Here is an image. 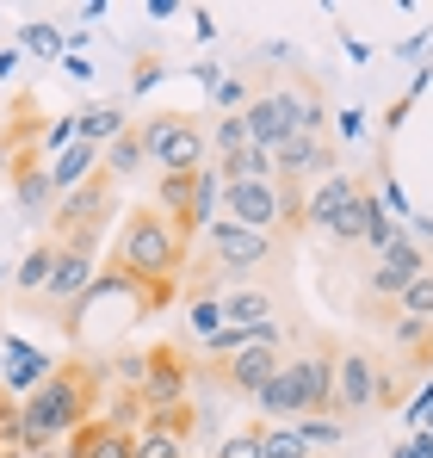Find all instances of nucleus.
Listing matches in <instances>:
<instances>
[{
  "label": "nucleus",
  "mask_w": 433,
  "mask_h": 458,
  "mask_svg": "<svg viewBox=\"0 0 433 458\" xmlns=\"http://www.w3.org/2000/svg\"><path fill=\"white\" fill-rule=\"evenodd\" d=\"M0 458H13V453H0Z\"/></svg>",
  "instance_id": "obj_36"
},
{
  "label": "nucleus",
  "mask_w": 433,
  "mask_h": 458,
  "mask_svg": "<svg viewBox=\"0 0 433 458\" xmlns=\"http://www.w3.org/2000/svg\"><path fill=\"white\" fill-rule=\"evenodd\" d=\"M291 428H297L303 446H335V440H341V421H328V415H303V421H291Z\"/></svg>",
  "instance_id": "obj_29"
},
{
  "label": "nucleus",
  "mask_w": 433,
  "mask_h": 458,
  "mask_svg": "<svg viewBox=\"0 0 433 458\" xmlns=\"http://www.w3.org/2000/svg\"><path fill=\"white\" fill-rule=\"evenodd\" d=\"M74 137V118H56V124H50V137H44V143H50V149H63V143H69Z\"/></svg>",
  "instance_id": "obj_34"
},
{
  "label": "nucleus",
  "mask_w": 433,
  "mask_h": 458,
  "mask_svg": "<svg viewBox=\"0 0 433 458\" xmlns=\"http://www.w3.org/2000/svg\"><path fill=\"white\" fill-rule=\"evenodd\" d=\"M143 428H155V434H167V440H192L199 434V415H192V403H174V409H149L143 415Z\"/></svg>",
  "instance_id": "obj_22"
},
{
  "label": "nucleus",
  "mask_w": 433,
  "mask_h": 458,
  "mask_svg": "<svg viewBox=\"0 0 433 458\" xmlns=\"http://www.w3.org/2000/svg\"><path fill=\"white\" fill-rule=\"evenodd\" d=\"M137 137H143V155L161 174H192V167H205V155H211V131H205L199 118H186V112L149 118Z\"/></svg>",
  "instance_id": "obj_4"
},
{
  "label": "nucleus",
  "mask_w": 433,
  "mask_h": 458,
  "mask_svg": "<svg viewBox=\"0 0 433 458\" xmlns=\"http://www.w3.org/2000/svg\"><path fill=\"white\" fill-rule=\"evenodd\" d=\"M50 267H56V242L44 235V242H38L25 260H19V273H13V279H19L25 292H44V285H50Z\"/></svg>",
  "instance_id": "obj_24"
},
{
  "label": "nucleus",
  "mask_w": 433,
  "mask_h": 458,
  "mask_svg": "<svg viewBox=\"0 0 433 458\" xmlns=\"http://www.w3.org/2000/svg\"><path fill=\"white\" fill-rule=\"evenodd\" d=\"M254 434H260V458H310V446L297 440V428L273 421V428H254Z\"/></svg>",
  "instance_id": "obj_26"
},
{
  "label": "nucleus",
  "mask_w": 433,
  "mask_h": 458,
  "mask_svg": "<svg viewBox=\"0 0 433 458\" xmlns=\"http://www.w3.org/2000/svg\"><path fill=\"white\" fill-rule=\"evenodd\" d=\"M93 167H99V149H93V143H74V149H63L56 174H50V192H74V186H81Z\"/></svg>",
  "instance_id": "obj_21"
},
{
  "label": "nucleus",
  "mask_w": 433,
  "mask_h": 458,
  "mask_svg": "<svg viewBox=\"0 0 433 458\" xmlns=\"http://www.w3.org/2000/svg\"><path fill=\"white\" fill-rule=\"evenodd\" d=\"M19 44H25V50H44V56H56V50H63V38H56L50 25H25V38H19Z\"/></svg>",
  "instance_id": "obj_32"
},
{
  "label": "nucleus",
  "mask_w": 433,
  "mask_h": 458,
  "mask_svg": "<svg viewBox=\"0 0 433 458\" xmlns=\"http://www.w3.org/2000/svg\"><path fill=\"white\" fill-rule=\"evenodd\" d=\"M143 161L149 155H143V137H137V131H124L118 143H106V174H112V180H118V174H137Z\"/></svg>",
  "instance_id": "obj_25"
},
{
  "label": "nucleus",
  "mask_w": 433,
  "mask_h": 458,
  "mask_svg": "<svg viewBox=\"0 0 433 458\" xmlns=\"http://www.w3.org/2000/svg\"><path fill=\"white\" fill-rule=\"evenodd\" d=\"M285 360H279V347H242V353H229V366H223V384L235 390V396H260L267 384H273V372H279Z\"/></svg>",
  "instance_id": "obj_12"
},
{
  "label": "nucleus",
  "mask_w": 433,
  "mask_h": 458,
  "mask_svg": "<svg viewBox=\"0 0 433 458\" xmlns=\"http://www.w3.org/2000/svg\"><path fill=\"white\" fill-rule=\"evenodd\" d=\"M335 360H341V347H328V341H316L303 360H285L297 415H335Z\"/></svg>",
  "instance_id": "obj_6"
},
{
  "label": "nucleus",
  "mask_w": 433,
  "mask_h": 458,
  "mask_svg": "<svg viewBox=\"0 0 433 458\" xmlns=\"http://www.w3.org/2000/svg\"><path fill=\"white\" fill-rule=\"evenodd\" d=\"M131 458H186V446L167 440V434H155V428H137L131 434Z\"/></svg>",
  "instance_id": "obj_27"
},
{
  "label": "nucleus",
  "mask_w": 433,
  "mask_h": 458,
  "mask_svg": "<svg viewBox=\"0 0 433 458\" xmlns=\"http://www.w3.org/2000/svg\"><path fill=\"white\" fill-rule=\"evenodd\" d=\"M396 458H415V446H409V440H403V446H396Z\"/></svg>",
  "instance_id": "obj_35"
},
{
  "label": "nucleus",
  "mask_w": 433,
  "mask_h": 458,
  "mask_svg": "<svg viewBox=\"0 0 433 458\" xmlns=\"http://www.w3.org/2000/svg\"><path fill=\"white\" fill-rule=\"evenodd\" d=\"M216 304H223V322H229V328H260V322H273V298H267L260 285H235V292H223Z\"/></svg>",
  "instance_id": "obj_17"
},
{
  "label": "nucleus",
  "mask_w": 433,
  "mask_h": 458,
  "mask_svg": "<svg viewBox=\"0 0 433 458\" xmlns=\"http://www.w3.org/2000/svg\"><path fill=\"white\" fill-rule=\"evenodd\" d=\"M99 366L87 360H63L31 396H19V453H50L56 440H69L74 428H87L99 415Z\"/></svg>",
  "instance_id": "obj_1"
},
{
  "label": "nucleus",
  "mask_w": 433,
  "mask_h": 458,
  "mask_svg": "<svg viewBox=\"0 0 433 458\" xmlns=\"http://www.w3.org/2000/svg\"><path fill=\"white\" fill-rule=\"evenodd\" d=\"M371 403H384L378 366H371V353L347 347V353L335 360V409H341V415H365Z\"/></svg>",
  "instance_id": "obj_9"
},
{
  "label": "nucleus",
  "mask_w": 433,
  "mask_h": 458,
  "mask_svg": "<svg viewBox=\"0 0 433 458\" xmlns=\"http://www.w3.org/2000/svg\"><path fill=\"white\" fill-rule=\"evenodd\" d=\"M186 378H192V366H186V353L180 347H149L143 353V378H137V403L149 409H174V403H186Z\"/></svg>",
  "instance_id": "obj_7"
},
{
  "label": "nucleus",
  "mask_w": 433,
  "mask_h": 458,
  "mask_svg": "<svg viewBox=\"0 0 433 458\" xmlns=\"http://www.w3.org/2000/svg\"><path fill=\"white\" fill-rule=\"evenodd\" d=\"M242 124H248V143H260V149L273 155L285 137H297V93H260V99H248Z\"/></svg>",
  "instance_id": "obj_10"
},
{
  "label": "nucleus",
  "mask_w": 433,
  "mask_h": 458,
  "mask_svg": "<svg viewBox=\"0 0 433 458\" xmlns=\"http://www.w3.org/2000/svg\"><path fill=\"white\" fill-rule=\"evenodd\" d=\"M192 174H199V167H192ZM192 174H161V186H155V211H161L174 229L186 224V205H192Z\"/></svg>",
  "instance_id": "obj_20"
},
{
  "label": "nucleus",
  "mask_w": 433,
  "mask_h": 458,
  "mask_svg": "<svg viewBox=\"0 0 433 458\" xmlns=\"http://www.w3.org/2000/svg\"><path fill=\"white\" fill-rule=\"evenodd\" d=\"M0 396H6V390H0Z\"/></svg>",
  "instance_id": "obj_37"
},
{
  "label": "nucleus",
  "mask_w": 433,
  "mask_h": 458,
  "mask_svg": "<svg viewBox=\"0 0 433 458\" xmlns=\"http://www.w3.org/2000/svg\"><path fill=\"white\" fill-rule=\"evenodd\" d=\"M216 458H260V434H254V428H248V434H229Z\"/></svg>",
  "instance_id": "obj_33"
},
{
  "label": "nucleus",
  "mask_w": 433,
  "mask_h": 458,
  "mask_svg": "<svg viewBox=\"0 0 433 458\" xmlns=\"http://www.w3.org/2000/svg\"><path fill=\"white\" fill-rule=\"evenodd\" d=\"M267 254H273V235H254V229L223 224V217L205 229V273H248Z\"/></svg>",
  "instance_id": "obj_8"
},
{
  "label": "nucleus",
  "mask_w": 433,
  "mask_h": 458,
  "mask_svg": "<svg viewBox=\"0 0 433 458\" xmlns=\"http://www.w3.org/2000/svg\"><path fill=\"white\" fill-rule=\"evenodd\" d=\"M6 366H13V390H25V396L56 372V366H50L38 347H25V341H6Z\"/></svg>",
  "instance_id": "obj_19"
},
{
  "label": "nucleus",
  "mask_w": 433,
  "mask_h": 458,
  "mask_svg": "<svg viewBox=\"0 0 433 458\" xmlns=\"http://www.w3.org/2000/svg\"><path fill=\"white\" fill-rule=\"evenodd\" d=\"M192 328H199V335H205V341H211L216 328H223V304H216L211 292H205V298H199V304H192Z\"/></svg>",
  "instance_id": "obj_31"
},
{
  "label": "nucleus",
  "mask_w": 433,
  "mask_h": 458,
  "mask_svg": "<svg viewBox=\"0 0 433 458\" xmlns=\"http://www.w3.org/2000/svg\"><path fill=\"white\" fill-rule=\"evenodd\" d=\"M87 285H93V254H81V248H56V267H50V298L56 304H81L87 298Z\"/></svg>",
  "instance_id": "obj_15"
},
{
  "label": "nucleus",
  "mask_w": 433,
  "mask_h": 458,
  "mask_svg": "<svg viewBox=\"0 0 433 458\" xmlns=\"http://www.w3.org/2000/svg\"><path fill=\"white\" fill-rule=\"evenodd\" d=\"M421 273H428V254H421L409 235H396V242L378 254V267H371V298H403Z\"/></svg>",
  "instance_id": "obj_11"
},
{
  "label": "nucleus",
  "mask_w": 433,
  "mask_h": 458,
  "mask_svg": "<svg viewBox=\"0 0 433 458\" xmlns=\"http://www.w3.org/2000/svg\"><path fill=\"white\" fill-rule=\"evenodd\" d=\"M353 192H360V180L353 174H328L322 186H316V199L303 205V224H316V229H328L347 205H353Z\"/></svg>",
  "instance_id": "obj_16"
},
{
  "label": "nucleus",
  "mask_w": 433,
  "mask_h": 458,
  "mask_svg": "<svg viewBox=\"0 0 433 458\" xmlns=\"http://www.w3.org/2000/svg\"><path fill=\"white\" fill-rule=\"evenodd\" d=\"M216 217H223V224L254 229V235H273L279 224L303 217V205L291 199L285 186H273V180H254V186H223V211H216Z\"/></svg>",
  "instance_id": "obj_5"
},
{
  "label": "nucleus",
  "mask_w": 433,
  "mask_h": 458,
  "mask_svg": "<svg viewBox=\"0 0 433 458\" xmlns=\"http://www.w3.org/2000/svg\"><path fill=\"white\" fill-rule=\"evenodd\" d=\"M186 267V242L155 205H131V217H118V248H112V273L137 279V285H167Z\"/></svg>",
  "instance_id": "obj_2"
},
{
  "label": "nucleus",
  "mask_w": 433,
  "mask_h": 458,
  "mask_svg": "<svg viewBox=\"0 0 433 458\" xmlns=\"http://www.w3.org/2000/svg\"><path fill=\"white\" fill-rule=\"evenodd\" d=\"M211 149H216V155L248 149V124H242V112H229V118H223V124L211 131Z\"/></svg>",
  "instance_id": "obj_30"
},
{
  "label": "nucleus",
  "mask_w": 433,
  "mask_h": 458,
  "mask_svg": "<svg viewBox=\"0 0 433 458\" xmlns=\"http://www.w3.org/2000/svg\"><path fill=\"white\" fill-rule=\"evenodd\" d=\"M131 434L137 428H112L106 415H93L87 428H74L63 458H131Z\"/></svg>",
  "instance_id": "obj_13"
},
{
  "label": "nucleus",
  "mask_w": 433,
  "mask_h": 458,
  "mask_svg": "<svg viewBox=\"0 0 433 458\" xmlns=\"http://www.w3.org/2000/svg\"><path fill=\"white\" fill-rule=\"evenodd\" d=\"M403 316H409V322H433V273H421V279L403 292Z\"/></svg>",
  "instance_id": "obj_28"
},
{
  "label": "nucleus",
  "mask_w": 433,
  "mask_h": 458,
  "mask_svg": "<svg viewBox=\"0 0 433 458\" xmlns=\"http://www.w3.org/2000/svg\"><path fill=\"white\" fill-rule=\"evenodd\" d=\"M74 131H81V143H118L124 137V112L118 106H99V112H87V118H74Z\"/></svg>",
  "instance_id": "obj_23"
},
{
  "label": "nucleus",
  "mask_w": 433,
  "mask_h": 458,
  "mask_svg": "<svg viewBox=\"0 0 433 458\" xmlns=\"http://www.w3.org/2000/svg\"><path fill=\"white\" fill-rule=\"evenodd\" d=\"M112 217H118V180H112L106 167H93L69 199L56 205V217H50V242H56V248H81V254H93V248H99V229L112 224Z\"/></svg>",
  "instance_id": "obj_3"
},
{
  "label": "nucleus",
  "mask_w": 433,
  "mask_h": 458,
  "mask_svg": "<svg viewBox=\"0 0 433 458\" xmlns=\"http://www.w3.org/2000/svg\"><path fill=\"white\" fill-rule=\"evenodd\" d=\"M371 224H384V205H378V192H365V186H360V192H353V205L328 224V235H335V242H365Z\"/></svg>",
  "instance_id": "obj_18"
},
{
  "label": "nucleus",
  "mask_w": 433,
  "mask_h": 458,
  "mask_svg": "<svg viewBox=\"0 0 433 458\" xmlns=\"http://www.w3.org/2000/svg\"><path fill=\"white\" fill-rule=\"evenodd\" d=\"M216 211H223V174H216L211 161L192 174V205H186V224H180V242L192 248V235H205L216 224Z\"/></svg>",
  "instance_id": "obj_14"
}]
</instances>
